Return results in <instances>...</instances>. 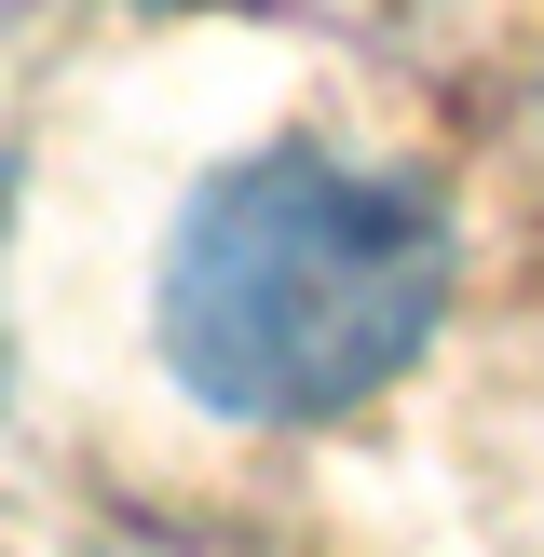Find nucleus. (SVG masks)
Returning a JSON list of instances; mask_svg holds the SVG:
<instances>
[{
	"label": "nucleus",
	"instance_id": "f257e3e1",
	"mask_svg": "<svg viewBox=\"0 0 544 557\" xmlns=\"http://www.w3.org/2000/svg\"><path fill=\"white\" fill-rule=\"evenodd\" d=\"M449 313V232L422 190L326 150H259L190 190L163 245V368L218 422H341Z\"/></svg>",
	"mask_w": 544,
	"mask_h": 557
}]
</instances>
